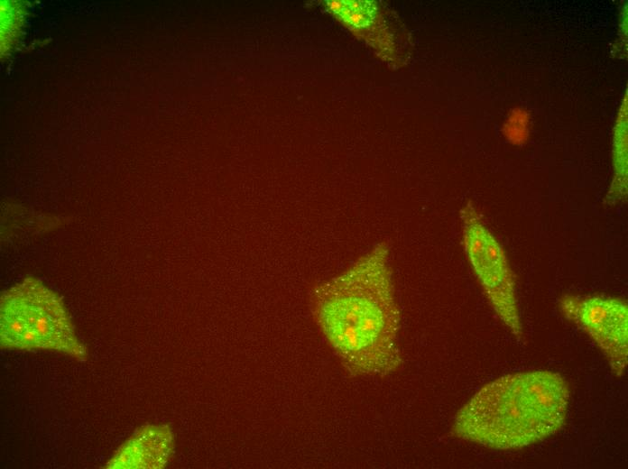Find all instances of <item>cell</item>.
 <instances>
[{"label": "cell", "mask_w": 628, "mask_h": 469, "mask_svg": "<svg viewBox=\"0 0 628 469\" xmlns=\"http://www.w3.org/2000/svg\"><path fill=\"white\" fill-rule=\"evenodd\" d=\"M389 253L388 243L376 244L314 292L318 325L355 376H385L402 363L401 313Z\"/></svg>", "instance_id": "cell-1"}, {"label": "cell", "mask_w": 628, "mask_h": 469, "mask_svg": "<svg viewBox=\"0 0 628 469\" xmlns=\"http://www.w3.org/2000/svg\"><path fill=\"white\" fill-rule=\"evenodd\" d=\"M570 391L559 373H512L483 386L457 412L452 431L496 450L520 449L552 436L567 418Z\"/></svg>", "instance_id": "cell-2"}, {"label": "cell", "mask_w": 628, "mask_h": 469, "mask_svg": "<svg viewBox=\"0 0 628 469\" xmlns=\"http://www.w3.org/2000/svg\"><path fill=\"white\" fill-rule=\"evenodd\" d=\"M0 345L5 350L56 351L78 361L88 358L61 297L32 276L1 294Z\"/></svg>", "instance_id": "cell-3"}, {"label": "cell", "mask_w": 628, "mask_h": 469, "mask_svg": "<svg viewBox=\"0 0 628 469\" xmlns=\"http://www.w3.org/2000/svg\"><path fill=\"white\" fill-rule=\"evenodd\" d=\"M460 218L464 250L476 277L500 320L522 338L515 279L503 246L470 203L460 211Z\"/></svg>", "instance_id": "cell-4"}, {"label": "cell", "mask_w": 628, "mask_h": 469, "mask_svg": "<svg viewBox=\"0 0 628 469\" xmlns=\"http://www.w3.org/2000/svg\"><path fill=\"white\" fill-rule=\"evenodd\" d=\"M563 315L574 321L603 351L612 372L623 375L628 361V308L620 299L606 296H566Z\"/></svg>", "instance_id": "cell-5"}, {"label": "cell", "mask_w": 628, "mask_h": 469, "mask_svg": "<svg viewBox=\"0 0 628 469\" xmlns=\"http://www.w3.org/2000/svg\"><path fill=\"white\" fill-rule=\"evenodd\" d=\"M174 450V437L166 425L138 428L106 464L110 469H159L164 467Z\"/></svg>", "instance_id": "cell-6"}]
</instances>
